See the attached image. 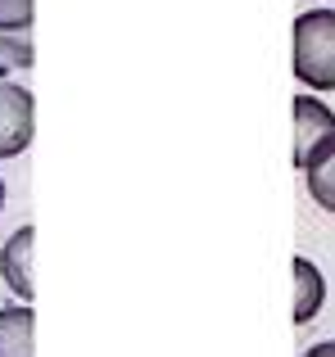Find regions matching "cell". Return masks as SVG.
<instances>
[{
  "label": "cell",
  "mask_w": 335,
  "mask_h": 357,
  "mask_svg": "<svg viewBox=\"0 0 335 357\" xmlns=\"http://www.w3.org/2000/svg\"><path fill=\"white\" fill-rule=\"evenodd\" d=\"M304 357H335V340H327V344H313Z\"/></svg>",
  "instance_id": "30bf717a"
},
{
  "label": "cell",
  "mask_w": 335,
  "mask_h": 357,
  "mask_svg": "<svg viewBox=\"0 0 335 357\" xmlns=\"http://www.w3.org/2000/svg\"><path fill=\"white\" fill-rule=\"evenodd\" d=\"M32 27V0H0V32H27Z\"/></svg>",
  "instance_id": "9c48e42d"
},
{
  "label": "cell",
  "mask_w": 335,
  "mask_h": 357,
  "mask_svg": "<svg viewBox=\"0 0 335 357\" xmlns=\"http://www.w3.org/2000/svg\"><path fill=\"white\" fill-rule=\"evenodd\" d=\"M295 77L313 96L335 91V9H304L295 18Z\"/></svg>",
  "instance_id": "6da1fadb"
},
{
  "label": "cell",
  "mask_w": 335,
  "mask_h": 357,
  "mask_svg": "<svg viewBox=\"0 0 335 357\" xmlns=\"http://www.w3.org/2000/svg\"><path fill=\"white\" fill-rule=\"evenodd\" d=\"M32 244H36V227H18L14 236L5 240V249H0V276H5V285L14 289L23 303H32L36 285H32Z\"/></svg>",
  "instance_id": "277c9868"
},
{
  "label": "cell",
  "mask_w": 335,
  "mask_h": 357,
  "mask_svg": "<svg viewBox=\"0 0 335 357\" xmlns=\"http://www.w3.org/2000/svg\"><path fill=\"white\" fill-rule=\"evenodd\" d=\"M335 131V114L318 96H295V163H308V154Z\"/></svg>",
  "instance_id": "3957f363"
},
{
  "label": "cell",
  "mask_w": 335,
  "mask_h": 357,
  "mask_svg": "<svg viewBox=\"0 0 335 357\" xmlns=\"http://www.w3.org/2000/svg\"><path fill=\"white\" fill-rule=\"evenodd\" d=\"M0 208H5V181H0Z\"/></svg>",
  "instance_id": "8fae6325"
},
{
  "label": "cell",
  "mask_w": 335,
  "mask_h": 357,
  "mask_svg": "<svg viewBox=\"0 0 335 357\" xmlns=\"http://www.w3.org/2000/svg\"><path fill=\"white\" fill-rule=\"evenodd\" d=\"M0 357H36V312H32V303L0 307Z\"/></svg>",
  "instance_id": "5b68a950"
},
{
  "label": "cell",
  "mask_w": 335,
  "mask_h": 357,
  "mask_svg": "<svg viewBox=\"0 0 335 357\" xmlns=\"http://www.w3.org/2000/svg\"><path fill=\"white\" fill-rule=\"evenodd\" d=\"M304 181H308L313 204L327 208V213H335V131L308 154V163H304Z\"/></svg>",
  "instance_id": "8992f818"
},
{
  "label": "cell",
  "mask_w": 335,
  "mask_h": 357,
  "mask_svg": "<svg viewBox=\"0 0 335 357\" xmlns=\"http://www.w3.org/2000/svg\"><path fill=\"white\" fill-rule=\"evenodd\" d=\"M32 68V41L27 32H0V73Z\"/></svg>",
  "instance_id": "ba28073f"
},
{
  "label": "cell",
  "mask_w": 335,
  "mask_h": 357,
  "mask_svg": "<svg viewBox=\"0 0 335 357\" xmlns=\"http://www.w3.org/2000/svg\"><path fill=\"white\" fill-rule=\"evenodd\" d=\"M327 303V280L308 258H295V321L308 326Z\"/></svg>",
  "instance_id": "52a82bcc"
},
{
  "label": "cell",
  "mask_w": 335,
  "mask_h": 357,
  "mask_svg": "<svg viewBox=\"0 0 335 357\" xmlns=\"http://www.w3.org/2000/svg\"><path fill=\"white\" fill-rule=\"evenodd\" d=\"M32 127H36V100L32 91L0 82V158H14L32 145Z\"/></svg>",
  "instance_id": "7a4b0ae2"
}]
</instances>
